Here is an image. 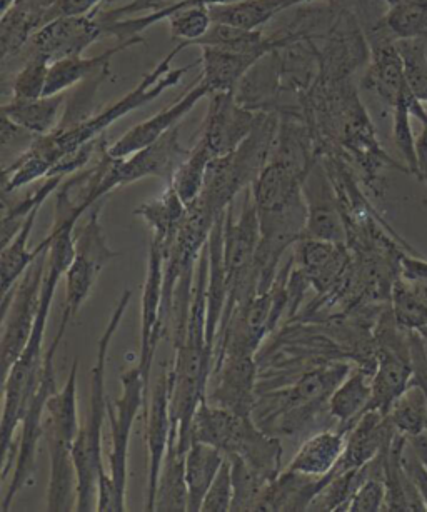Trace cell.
Here are the masks:
<instances>
[{
	"label": "cell",
	"mask_w": 427,
	"mask_h": 512,
	"mask_svg": "<svg viewBox=\"0 0 427 512\" xmlns=\"http://www.w3.org/2000/svg\"><path fill=\"white\" fill-rule=\"evenodd\" d=\"M372 367L354 364L346 379L337 386L329 399V414L337 427L351 431L357 419L367 411L371 402Z\"/></svg>",
	"instance_id": "cell-28"
},
{
	"label": "cell",
	"mask_w": 427,
	"mask_h": 512,
	"mask_svg": "<svg viewBox=\"0 0 427 512\" xmlns=\"http://www.w3.org/2000/svg\"><path fill=\"white\" fill-rule=\"evenodd\" d=\"M104 2H117V0H102V4ZM172 2H176V0H129L124 6L104 12V14H99V19L102 22L119 21L121 16H126V14H139V12L149 14V12H156L162 9V7L169 6Z\"/></svg>",
	"instance_id": "cell-46"
},
{
	"label": "cell",
	"mask_w": 427,
	"mask_h": 512,
	"mask_svg": "<svg viewBox=\"0 0 427 512\" xmlns=\"http://www.w3.org/2000/svg\"><path fill=\"white\" fill-rule=\"evenodd\" d=\"M102 34L106 31L97 11L87 16L61 17L34 34L26 49L29 54H41L51 62L62 61L82 56Z\"/></svg>",
	"instance_id": "cell-17"
},
{
	"label": "cell",
	"mask_w": 427,
	"mask_h": 512,
	"mask_svg": "<svg viewBox=\"0 0 427 512\" xmlns=\"http://www.w3.org/2000/svg\"><path fill=\"white\" fill-rule=\"evenodd\" d=\"M191 149L182 147L179 126L174 127L152 146L142 149L129 157L116 159L106 149V167L96 191V204L109 196L111 192L147 177H162L171 181L177 167L189 156Z\"/></svg>",
	"instance_id": "cell-11"
},
{
	"label": "cell",
	"mask_w": 427,
	"mask_h": 512,
	"mask_svg": "<svg viewBox=\"0 0 427 512\" xmlns=\"http://www.w3.org/2000/svg\"><path fill=\"white\" fill-rule=\"evenodd\" d=\"M146 222L152 231V241L161 249H166L181 229L182 222L186 219L187 206L177 196V192L171 186H167L166 192L159 199L144 202L134 212Z\"/></svg>",
	"instance_id": "cell-33"
},
{
	"label": "cell",
	"mask_w": 427,
	"mask_h": 512,
	"mask_svg": "<svg viewBox=\"0 0 427 512\" xmlns=\"http://www.w3.org/2000/svg\"><path fill=\"white\" fill-rule=\"evenodd\" d=\"M351 361H334L312 366L284 389L257 392V426L272 436H297L329 414V399L351 372Z\"/></svg>",
	"instance_id": "cell-4"
},
{
	"label": "cell",
	"mask_w": 427,
	"mask_h": 512,
	"mask_svg": "<svg viewBox=\"0 0 427 512\" xmlns=\"http://www.w3.org/2000/svg\"><path fill=\"white\" fill-rule=\"evenodd\" d=\"M327 476H306L301 472L284 471L267 484L257 502L256 511H309L314 497L326 486Z\"/></svg>",
	"instance_id": "cell-25"
},
{
	"label": "cell",
	"mask_w": 427,
	"mask_h": 512,
	"mask_svg": "<svg viewBox=\"0 0 427 512\" xmlns=\"http://www.w3.org/2000/svg\"><path fill=\"white\" fill-rule=\"evenodd\" d=\"M201 79L214 92H237L247 74L262 61V57L239 52L201 47Z\"/></svg>",
	"instance_id": "cell-30"
},
{
	"label": "cell",
	"mask_w": 427,
	"mask_h": 512,
	"mask_svg": "<svg viewBox=\"0 0 427 512\" xmlns=\"http://www.w3.org/2000/svg\"><path fill=\"white\" fill-rule=\"evenodd\" d=\"M52 0H19L2 12L0 24V51L2 64L21 56L32 36L49 24Z\"/></svg>",
	"instance_id": "cell-24"
},
{
	"label": "cell",
	"mask_w": 427,
	"mask_h": 512,
	"mask_svg": "<svg viewBox=\"0 0 427 512\" xmlns=\"http://www.w3.org/2000/svg\"><path fill=\"white\" fill-rule=\"evenodd\" d=\"M154 511H187L186 454L179 452L174 437H171V444L162 462L156 499H154Z\"/></svg>",
	"instance_id": "cell-34"
},
{
	"label": "cell",
	"mask_w": 427,
	"mask_h": 512,
	"mask_svg": "<svg viewBox=\"0 0 427 512\" xmlns=\"http://www.w3.org/2000/svg\"><path fill=\"white\" fill-rule=\"evenodd\" d=\"M132 292L124 291L97 342L96 364L91 369V396L86 422L82 424L76 444L72 449V461L76 467L77 504L76 511H96L97 481L104 467L102 459V431L109 416L106 394L107 356L116 332L131 304Z\"/></svg>",
	"instance_id": "cell-5"
},
{
	"label": "cell",
	"mask_w": 427,
	"mask_h": 512,
	"mask_svg": "<svg viewBox=\"0 0 427 512\" xmlns=\"http://www.w3.org/2000/svg\"><path fill=\"white\" fill-rule=\"evenodd\" d=\"M391 309L397 324L409 332H427V302L417 296L411 282L397 279L392 287Z\"/></svg>",
	"instance_id": "cell-39"
},
{
	"label": "cell",
	"mask_w": 427,
	"mask_h": 512,
	"mask_svg": "<svg viewBox=\"0 0 427 512\" xmlns=\"http://www.w3.org/2000/svg\"><path fill=\"white\" fill-rule=\"evenodd\" d=\"M19 0H2V12H6L7 9H11L14 4H17Z\"/></svg>",
	"instance_id": "cell-53"
},
{
	"label": "cell",
	"mask_w": 427,
	"mask_h": 512,
	"mask_svg": "<svg viewBox=\"0 0 427 512\" xmlns=\"http://www.w3.org/2000/svg\"><path fill=\"white\" fill-rule=\"evenodd\" d=\"M347 434L349 431L342 427H337L336 431L324 429L312 434L299 446L286 469L306 476H327L341 461L346 449Z\"/></svg>",
	"instance_id": "cell-26"
},
{
	"label": "cell",
	"mask_w": 427,
	"mask_h": 512,
	"mask_svg": "<svg viewBox=\"0 0 427 512\" xmlns=\"http://www.w3.org/2000/svg\"><path fill=\"white\" fill-rule=\"evenodd\" d=\"M42 206L36 207L34 211L26 217L21 229L16 232V236L11 241L2 246L0 252V281H2V297L7 296L9 292L16 287L17 282L26 274L27 269L36 262L37 257L51 246L49 239L39 244L34 251H29V239H31L34 224L37 216L41 212Z\"/></svg>",
	"instance_id": "cell-31"
},
{
	"label": "cell",
	"mask_w": 427,
	"mask_h": 512,
	"mask_svg": "<svg viewBox=\"0 0 427 512\" xmlns=\"http://www.w3.org/2000/svg\"><path fill=\"white\" fill-rule=\"evenodd\" d=\"M259 112L237 99L236 92H214L209 96L201 141L206 142L214 159L236 151L256 127Z\"/></svg>",
	"instance_id": "cell-13"
},
{
	"label": "cell",
	"mask_w": 427,
	"mask_h": 512,
	"mask_svg": "<svg viewBox=\"0 0 427 512\" xmlns=\"http://www.w3.org/2000/svg\"><path fill=\"white\" fill-rule=\"evenodd\" d=\"M77 372L79 362H72L66 384L47 401L49 416V456L51 476L47 486V511H72L77 504L76 467L72 449L81 431L77 411Z\"/></svg>",
	"instance_id": "cell-7"
},
{
	"label": "cell",
	"mask_w": 427,
	"mask_h": 512,
	"mask_svg": "<svg viewBox=\"0 0 427 512\" xmlns=\"http://www.w3.org/2000/svg\"><path fill=\"white\" fill-rule=\"evenodd\" d=\"M226 212L217 217L207 241L209 274H207L206 336L207 344L212 349H216L217 334H219L222 316L226 311L227 297H229V277H227L226 261H224Z\"/></svg>",
	"instance_id": "cell-23"
},
{
	"label": "cell",
	"mask_w": 427,
	"mask_h": 512,
	"mask_svg": "<svg viewBox=\"0 0 427 512\" xmlns=\"http://www.w3.org/2000/svg\"><path fill=\"white\" fill-rule=\"evenodd\" d=\"M209 96H211V89L199 79L196 86L184 94L176 104H172L164 111L157 112L156 116L149 117L146 122H141L129 129L119 141L109 146V154L116 159H122L152 146L162 136H166L171 129L179 126L182 117L187 116L197 106V102Z\"/></svg>",
	"instance_id": "cell-21"
},
{
	"label": "cell",
	"mask_w": 427,
	"mask_h": 512,
	"mask_svg": "<svg viewBox=\"0 0 427 512\" xmlns=\"http://www.w3.org/2000/svg\"><path fill=\"white\" fill-rule=\"evenodd\" d=\"M402 462H404L407 474L411 477L412 484L416 487L427 509V469L424 467V464L417 459L416 454L412 451V447L409 446V441L406 442V447H404Z\"/></svg>",
	"instance_id": "cell-48"
},
{
	"label": "cell",
	"mask_w": 427,
	"mask_h": 512,
	"mask_svg": "<svg viewBox=\"0 0 427 512\" xmlns=\"http://www.w3.org/2000/svg\"><path fill=\"white\" fill-rule=\"evenodd\" d=\"M397 434L419 436L427 431V394L417 382L412 381L402 396L394 402L387 414Z\"/></svg>",
	"instance_id": "cell-37"
},
{
	"label": "cell",
	"mask_w": 427,
	"mask_h": 512,
	"mask_svg": "<svg viewBox=\"0 0 427 512\" xmlns=\"http://www.w3.org/2000/svg\"><path fill=\"white\" fill-rule=\"evenodd\" d=\"M294 7L292 0H241L227 6H214L211 9L212 21L216 24L241 27V29H261L277 14Z\"/></svg>",
	"instance_id": "cell-35"
},
{
	"label": "cell",
	"mask_w": 427,
	"mask_h": 512,
	"mask_svg": "<svg viewBox=\"0 0 427 512\" xmlns=\"http://www.w3.org/2000/svg\"><path fill=\"white\" fill-rule=\"evenodd\" d=\"M212 159L214 156L206 146V142H197L169 181V186L177 192V196L181 197V201L187 207L192 206L201 196L204 181H206L207 167L211 164Z\"/></svg>",
	"instance_id": "cell-36"
},
{
	"label": "cell",
	"mask_w": 427,
	"mask_h": 512,
	"mask_svg": "<svg viewBox=\"0 0 427 512\" xmlns=\"http://www.w3.org/2000/svg\"><path fill=\"white\" fill-rule=\"evenodd\" d=\"M226 456L216 447L192 441L186 454L187 511L201 512L202 502Z\"/></svg>",
	"instance_id": "cell-32"
},
{
	"label": "cell",
	"mask_w": 427,
	"mask_h": 512,
	"mask_svg": "<svg viewBox=\"0 0 427 512\" xmlns=\"http://www.w3.org/2000/svg\"><path fill=\"white\" fill-rule=\"evenodd\" d=\"M71 319L61 317V324L57 329L56 337L51 342V346L47 347L46 357H44V369H42L41 382L31 401L27 404L26 412L22 416L21 421V437L17 441L16 446V462L12 469V481L7 487V492L0 502V511H9L12 502L16 499L17 494L26 486H31L34 482V474H36L37 449H39V441L44 434L42 427V419L44 412H47V401L54 396L59 387H57L56 376V354L61 346L64 334H66L67 326Z\"/></svg>",
	"instance_id": "cell-8"
},
{
	"label": "cell",
	"mask_w": 427,
	"mask_h": 512,
	"mask_svg": "<svg viewBox=\"0 0 427 512\" xmlns=\"http://www.w3.org/2000/svg\"><path fill=\"white\" fill-rule=\"evenodd\" d=\"M207 274L209 251L207 244L197 261L196 277L192 287L191 311L186 332L176 347V361L172 367V437H176L177 449L187 454L191 446L192 419L197 407L207 397V387L214 369V349L207 344Z\"/></svg>",
	"instance_id": "cell-2"
},
{
	"label": "cell",
	"mask_w": 427,
	"mask_h": 512,
	"mask_svg": "<svg viewBox=\"0 0 427 512\" xmlns=\"http://www.w3.org/2000/svg\"><path fill=\"white\" fill-rule=\"evenodd\" d=\"M394 436L396 429L386 414L364 412L347 434L344 454L331 472L351 471L366 466L391 444Z\"/></svg>",
	"instance_id": "cell-22"
},
{
	"label": "cell",
	"mask_w": 427,
	"mask_h": 512,
	"mask_svg": "<svg viewBox=\"0 0 427 512\" xmlns=\"http://www.w3.org/2000/svg\"><path fill=\"white\" fill-rule=\"evenodd\" d=\"M259 362L256 356H224L212 369L214 381L211 391L207 389V401L224 407L239 416L252 417L256 411Z\"/></svg>",
	"instance_id": "cell-15"
},
{
	"label": "cell",
	"mask_w": 427,
	"mask_h": 512,
	"mask_svg": "<svg viewBox=\"0 0 427 512\" xmlns=\"http://www.w3.org/2000/svg\"><path fill=\"white\" fill-rule=\"evenodd\" d=\"M227 459L231 462L232 486H234L231 511H256L257 502L261 499L262 492L269 482L241 457H227Z\"/></svg>",
	"instance_id": "cell-40"
},
{
	"label": "cell",
	"mask_w": 427,
	"mask_h": 512,
	"mask_svg": "<svg viewBox=\"0 0 427 512\" xmlns=\"http://www.w3.org/2000/svg\"><path fill=\"white\" fill-rule=\"evenodd\" d=\"M52 62L41 54H27L12 82V97L37 99L44 96Z\"/></svg>",
	"instance_id": "cell-43"
},
{
	"label": "cell",
	"mask_w": 427,
	"mask_h": 512,
	"mask_svg": "<svg viewBox=\"0 0 427 512\" xmlns=\"http://www.w3.org/2000/svg\"><path fill=\"white\" fill-rule=\"evenodd\" d=\"M66 94L42 96L37 99H17L2 106V117L29 132L32 136H47L56 131L64 116Z\"/></svg>",
	"instance_id": "cell-29"
},
{
	"label": "cell",
	"mask_w": 427,
	"mask_h": 512,
	"mask_svg": "<svg viewBox=\"0 0 427 512\" xmlns=\"http://www.w3.org/2000/svg\"><path fill=\"white\" fill-rule=\"evenodd\" d=\"M279 124L281 116L277 112H259L251 136L231 154L212 159L207 167L204 189L197 199L212 216L224 214L236 197L257 181L271 157Z\"/></svg>",
	"instance_id": "cell-6"
},
{
	"label": "cell",
	"mask_w": 427,
	"mask_h": 512,
	"mask_svg": "<svg viewBox=\"0 0 427 512\" xmlns=\"http://www.w3.org/2000/svg\"><path fill=\"white\" fill-rule=\"evenodd\" d=\"M294 2V7L299 6V4H304V2H312V0H292Z\"/></svg>",
	"instance_id": "cell-54"
},
{
	"label": "cell",
	"mask_w": 427,
	"mask_h": 512,
	"mask_svg": "<svg viewBox=\"0 0 427 512\" xmlns=\"http://www.w3.org/2000/svg\"><path fill=\"white\" fill-rule=\"evenodd\" d=\"M411 286L414 287L417 296L427 302V282H411Z\"/></svg>",
	"instance_id": "cell-52"
},
{
	"label": "cell",
	"mask_w": 427,
	"mask_h": 512,
	"mask_svg": "<svg viewBox=\"0 0 427 512\" xmlns=\"http://www.w3.org/2000/svg\"><path fill=\"white\" fill-rule=\"evenodd\" d=\"M77 226H52L47 239L51 241L49 249V266L46 281L42 287L41 309L36 326L32 329L31 339L21 357L14 362L11 371L4 376V411H2V479H7L16 462L14 434L21 426L22 416L27 404L41 382L44 357L42 352L46 339L47 319L51 314L52 299L56 296L57 286L66 276L76 256L74 232Z\"/></svg>",
	"instance_id": "cell-1"
},
{
	"label": "cell",
	"mask_w": 427,
	"mask_h": 512,
	"mask_svg": "<svg viewBox=\"0 0 427 512\" xmlns=\"http://www.w3.org/2000/svg\"><path fill=\"white\" fill-rule=\"evenodd\" d=\"M139 44H144V39L142 37H132V39L122 41L119 46L111 47L109 51L102 52L96 57H67L62 61L52 62L44 96L64 94L79 82H86L87 79H91L99 72L109 69L112 57L116 54L126 51L129 47L139 46Z\"/></svg>",
	"instance_id": "cell-27"
},
{
	"label": "cell",
	"mask_w": 427,
	"mask_h": 512,
	"mask_svg": "<svg viewBox=\"0 0 427 512\" xmlns=\"http://www.w3.org/2000/svg\"><path fill=\"white\" fill-rule=\"evenodd\" d=\"M76 256L66 272V302L62 316L74 319L81 307L91 297L97 279L104 267L116 257L121 256L114 251L101 224V202L92 207L84 226L76 227Z\"/></svg>",
	"instance_id": "cell-10"
},
{
	"label": "cell",
	"mask_w": 427,
	"mask_h": 512,
	"mask_svg": "<svg viewBox=\"0 0 427 512\" xmlns=\"http://www.w3.org/2000/svg\"><path fill=\"white\" fill-rule=\"evenodd\" d=\"M401 277L407 282H427V261L404 252L401 257Z\"/></svg>",
	"instance_id": "cell-49"
},
{
	"label": "cell",
	"mask_w": 427,
	"mask_h": 512,
	"mask_svg": "<svg viewBox=\"0 0 427 512\" xmlns=\"http://www.w3.org/2000/svg\"><path fill=\"white\" fill-rule=\"evenodd\" d=\"M169 22V31L172 39L179 42H187L189 46H194L199 39L206 36L211 29L212 21L211 9L206 6H191L184 9H177L167 17Z\"/></svg>",
	"instance_id": "cell-42"
},
{
	"label": "cell",
	"mask_w": 427,
	"mask_h": 512,
	"mask_svg": "<svg viewBox=\"0 0 427 512\" xmlns=\"http://www.w3.org/2000/svg\"><path fill=\"white\" fill-rule=\"evenodd\" d=\"M232 499H234V486H232L231 462L226 457V461L217 472L216 479L204 497L201 512H229L232 509Z\"/></svg>",
	"instance_id": "cell-44"
},
{
	"label": "cell",
	"mask_w": 427,
	"mask_h": 512,
	"mask_svg": "<svg viewBox=\"0 0 427 512\" xmlns=\"http://www.w3.org/2000/svg\"><path fill=\"white\" fill-rule=\"evenodd\" d=\"M386 504V484L381 477H369L362 482L356 494L352 496L347 511L349 512H377L384 511Z\"/></svg>",
	"instance_id": "cell-45"
},
{
	"label": "cell",
	"mask_w": 427,
	"mask_h": 512,
	"mask_svg": "<svg viewBox=\"0 0 427 512\" xmlns=\"http://www.w3.org/2000/svg\"><path fill=\"white\" fill-rule=\"evenodd\" d=\"M234 2H241V0H176V2H172V4H169L167 7H162V9L156 12L131 17V19L102 22V24H104L106 34L119 37L122 42L127 41V39H132V37H141L142 32L154 26L157 22L166 21L167 17L171 16L172 12L177 11V9H184V7L191 6H227V4H234Z\"/></svg>",
	"instance_id": "cell-38"
},
{
	"label": "cell",
	"mask_w": 427,
	"mask_h": 512,
	"mask_svg": "<svg viewBox=\"0 0 427 512\" xmlns=\"http://www.w3.org/2000/svg\"><path fill=\"white\" fill-rule=\"evenodd\" d=\"M122 392L114 404H109V421H111V454H109V474L116 486L119 497L126 502L127 492V457L129 442L134 422L141 411L151 382L147 381L139 366H132L121 374Z\"/></svg>",
	"instance_id": "cell-12"
},
{
	"label": "cell",
	"mask_w": 427,
	"mask_h": 512,
	"mask_svg": "<svg viewBox=\"0 0 427 512\" xmlns=\"http://www.w3.org/2000/svg\"><path fill=\"white\" fill-rule=\"evenodd\" d=\"M417 174L427 186V117L422 121L421 136L416 139Z\"/></svg>",
	"instance_id": "cell-50"
},
{
	"label": "cell",
	"mask_w": 427,
	"mask_h": 512,
	"mask_svg": "<svg viewBox=\"0 0 427 512\" xmlns=\"http://www.w3.org/2000/svg\"><path fill=\"white\" fill-rule=\"evenodd\" d=\"M187 42H179L149 74L142 77V81L137 84L126 96L106 107L104 111L92 114L84 121L71 124V126H59L56 131H52L47 136H39L34 139L31 147L22 152L24 156L29 157L31 161L36 162L41 171L46 174V179L51 174L52 169L57 162L62 161L64 157L72 152L79 151L81 147L91 142L97 141L99 137L104 136V132L116 124L122 117L129 116L131 112L141 109V107L156 101L157 97L162 96L167 89L181 84L182 77L194 67L201 66L199 61L191 62L187 66L172 67V62L177 54H181L187 49Z\"/></svg>",
	"instance_id": "cell-3"
},
{
	"label": "cell",
	"mask_w": 427,
	"mask_h": 512,
	"mask_svg": "<svg viewBox=\"0 0 427 512\" xmlns=\"http://www.w3.org/2000/svg\"><path fill=\"white\" fill-rule=\"evenodd\" d=\"M171 391V371L162 369L149 389V409L146 414V444L149 451V477H147L146 502H144L146 511H154V499H156L162 462L171 444Z\"/></svg>",
	"instance_id": "cell-16"
},
{
	"label": "cell",
	"mask_w": 427,
	"mask_h": 512,
	"mask_svg": "<svg viewBox=\"0 0 427 512\" xmlns=\"http://www.w3.org/2000/svg\"><path fill=\"white\" fill-rule=\"evenodd\" d=\"M162 284H164V261L161 247L152 244L149 247L146 282L141 297V344L137 366L147 381L151 382L152 364L156 357L157 346L166 331L162 326Z\"/></svg>",
	"instance_id": "cell-19"
},
{
	"label": "cell",
	"mask_w": 427,
	"mask_h": 512,
	"mask_svg": "<svg viewBox=\"0 0 427 512\" xmlns=\"http://www.w3.org/2000/svg\"><path fill=\"white\" fill-rule=\"evenodd\" d=\"M302 192L307 206L304 237L347 246L346 222L342 217L336 189L321 161L312 167L302 184Z\"/></svg>",
	"instance_id": "cell-18"
},
{
	"label": "cell",
	"mask_w": 427,
	"mask_h": 512,
	"mask_svg": "<svg viewBox=\"0 0 427 512\" xmlns=\"http://www.w3.org/2000/svg\"><path fill=\"white\" fill-rule=\"evenodd\" d=\"M397 49L404 62L407 87L427 106V37L397 39Z\"/></svg>",
	"instance_id": "cell-41"
},
{
	"label": "cell",
	"mask_w": 427,
	"mask_h": 512,
	"mask_svg": "<svg viewBox=\"0 0 427 512\" xmlns=\"http://www.w3.org/2000/svg\"><path fill=\"white\" fill-rule=\"evenodd\" d=\"M49 249L37 257L36 262L27 269L26 274L17 282L7 296L2 297V371L4 376L11 371L14 362L21 357L31 339L32 329L36 326L41 309L42 287L46 281L49 266Z\"/></svg>",
	"instance_id": "cell-9"
},
{
	"label": "cell",
	"mask_w": 427,
	"mask_h": 512,
	"mask_svg": "<svg viewBox=\"0 0 427 512\" xmlns=\"http://www.w3.org/2000/svg\"><path fill=\"white\" fill-rule=\"evenodd\" d=\"M102 0H52L49 7V22L61 17L87 16L99 11Z\"/></svg>",
	"instance_id": "cell-47"
},
{
	"label": "cell",
	"mask_w": 427,
	"mask_h": 512,
	"mask_svg": "<svg viewBox=\"0 0 427 512\" xmlns=\"http://www.w3.org/2000/svg\"><path fill=\"white\" fill-rule=\"evenodd\" d=\"M369 62L362 86L376 94L387 107L394 109L397 99L406 89V74L401 52L397 49V39L379 19L367 29Z\"/></svg>",
	"instance_id": "cell-14"
},
{
	"label": "cell",
	"mask_w": 427,
	"mask_h": 512,
	"mask_svg": "<svg viewBox=\"0 0 427 512\" xmlns=\"http://www.w3.org/2000/svg\"><path fill=\"white\" fill-rule=\"evenodd\" d=\"M256 427L254 417L239 416L204 399L192 419L191 442L216 447L226 457L237 456Z\"/></svg>",
	"instance_id": "cell-20"
},
{
	"label": "cell",
	"mask_w": 427,
	"mask_h": 512,
	"mask_svg": "<svg viewBox=\"0 0 427 512\" xmlns=\"http://www.w3.org/2000/svg\"><path fill=\"white\" fill-rule=\"evenodd\" d=\"M407 441H409V446L412 447V451L416 454L417 459L427 469V431L422 432L419 436L407 437Z\"/></svg>",
	"instance_id": "cell-51"
}]
</instances>
